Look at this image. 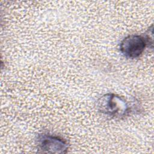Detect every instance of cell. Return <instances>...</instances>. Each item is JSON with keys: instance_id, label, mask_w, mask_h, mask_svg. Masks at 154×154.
I'll return each mask as SVG.
<instances>
[{"instance_id": "3957f363", "label": "cell", "mask_w": 154, "mask_h": 154, "mask_svg": "<svg viewBox=\"0 0 154 154\" xmlns=\"http://www.w3.org/2000/svg\"><path fill=\"white\" fill-rule=\"evenodd\" d=\"M37 145L40 153H66L69 149V144L66 140L49 134H39Z\"/></svg>"}, {"instance_id": "6da1fadb", "label": "cell", "mask_w": 154, "mask_h": 154, "mask_svg": "<svg viewBox=\"0 0 154 154\" xmlns=\"http://www.w3.org/2000/svg\"><path fill=\"white\" fill-rule=\"evenodd\" d=\"M97 110L106 116L114 119H121L128 116L131 108L122 96L114 93H107L102 96L96 103Z\"/></svg>"}, {"instance_id": "7a4b0ae2", "label": "cell", "mask_w": 154, "mask_h": 154, "mask_svg": "<svg viewBox=\"0 0 154 154\" xmlns=\"http://www.w3.org/2000/svg\"><path fill=\"white\" fill-rule=\"evenodd\" d=\"M149 34H146L145 35L132 34L126 37L120 43V52L126 58L131 59L138 58L148 45L153 44V36L150 37Z\"/></svg>"}]
</instances>
